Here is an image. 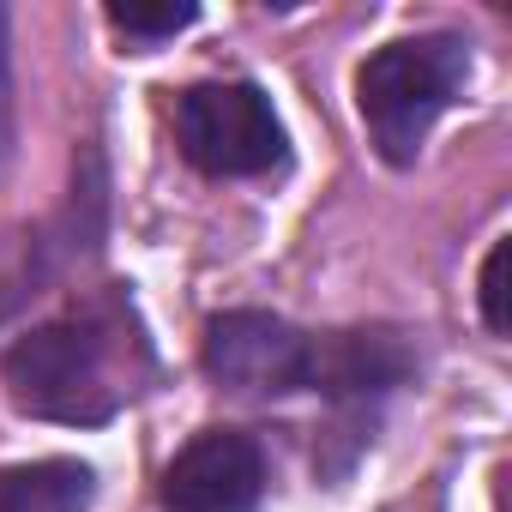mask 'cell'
Returning <instances> with one entry per match:
<instances>
[{
    "label": "cell",
    "instance_id": "cell-1",
    "mask_svg": "<svg viewBox=\"0 0 512 512\" xmlns=\"http://www.w3.org/2000/svg\"><path fill=\"white\" fill-rule=\"evenodd\" d=\"M0 374H7V398L19 416L97 428V422L121 416V404L151 380V344H145L127 296L103 290V296H85L79 308L31 326L7 350Z\"/></svg>",
    "mask_w": 512,
    "mask_h": 512
},
{
    "label": "cell",
    "instance_id": "cell-2",
    "mask_svg": "<svg viewBox=\"0 0 512 512\" xmlns=\"http://www.w3.org/2000/svg\"><path fill=\"white\" fill-rule=\"evenodd\" d=\"M470 79V49L464 37L428 31V37H398L374 49L356 73V109L368 121L374 151L392 169H410L434 133V121L464 97Z\"/></svg>",
    "mask_w": 512,
    "mask_h": 512
},
{
    "label": "cell",
    "instance_id": "cell-3",
    "mask_svg": "<svg viewBox=\"0 0 512 512\" xmlns=\"http://www.w3.org/2000/svg\"><path fill=\"white\" fill-rule=\"evenodd\" d=\"M175 139H181L187 163L205 175H272L290 157L272 97L247 79L193 85L175 103Z\"/></svg>",
    "mask_w": 512,
    "mask_h": 512
},
{
    "label": "cell",
    "instance_id": "cell-4",
    "mask_svg": "<svg viewBox=\"0 0 512 512\" xmlns=\"http://www.w3.org/2000/svg\"><path fill=\"white\" fill-rule=\"evenodd\" d=\"M314 338L266 308H229L205 326V374L241 398H290L308 392Z\"/></svg>",
    "mask_w": 512,
    "mask_h": 512
},
{
    "label": "cell",
    "instance_id": "cell-5",
    "mask_svg": "<svg viewBox=\"0 0 512 512\" xmlns=\"http://www.w3.org/2000/svg\"><path fill=\"white\" fill-rule=\"evenodd\" d=\"M103 217H109V181H103V157L85 151L79 169H73V199L31 235L25 260L7 272V284H0V320L19 314L25 302L49 296V284L61 272H73L79 260H97L103 247Z\"/></svg>",
    "mask_w": 512,
    "mask_h": 512
},
{
    "label": "cell",
    "instance_id": "cell-6",
    "mask_svg": "<svg viewBox=\"0 0 512 512\" xmlns=\"http://www.w3.org/2000/svg\"><path fill=\"white\" fill-rule=\"evenodd\" d=\"M266 494V452L241 428L193 434L163 470L169 512H253Z\"/></svg>",
    "mask_w": 512,
    "mask_h": 512
},
{
    "label": "cell",
    "instance_id": "cell-7",
    "mask_svg": "<svg viewBox=\"0 0 512 512\" xmlns=\"http://www.w3.org/2000/svg\"><path fill=\"white\" fill-rule=\"evenodd\" d=\"M410 374H416V350L392 326L326 332V338H314V356H308V392H320L332 404H350V410L380 404Z\"/></svg>",
    "mask_w": 512,
    "mask_h": 512
},
{
    "label": "cell",
    "instance_id": "cell-8",
    "mask_svg": "<svg viewBox=\"0 0 512 512\" xmlns=\"http://www.w3.org/2000/svg\"><path fill=\"white\" fill-rule=\"evenodd\" d=\"M97 500V476L79 458H37L0 470V512H85Z\"/></svg>",
    "mask_w": 512,
    "mask_h": 512
},
{
    "label": "cell",
    "instance_id": "cell-9",
    "mask_svg": "<svg viewBox=\"0 0 512 512\" xmlns=\"http://www.w3.org/2000/svg\"><path fill=\"white\" fill-rule=\"evenodd\" d=\"M109 25L127 43H163L187 25H199V7L193 0H163V7H151V0H109Z\"/></svg>",
    "mask_w": 512,
    "mask_h": 512
},
{
    "label": "cell",
    "instance_id": "cell-10",
    "mask_svg": "<svg viewBox=\"0 0 512 512\" xmlns=\"http://www.w3.org/2000/svg\"><path fill=\"white\" fill-rule=\"evenodd\" d=\"M506 241L488 247V260H482V320L488 332H506Z\"/></svg>",
    "mask_w": 512,
    "mask_h": 512
},
{
    "label": "cell",
    "instance_id": "cell-11",
    "mask_svg": "<svg viewBox=\"0 0 512 512\" xmlns=\"http://www.w3.org/2000/svg\"><path fill=\"white\" fill-rule=\"evenodd\" d=\"M13 163V19L0 7V169Z\"/></svg>",
    "mask_w": 512,
    "mask_h": 512
}]
</instances>
